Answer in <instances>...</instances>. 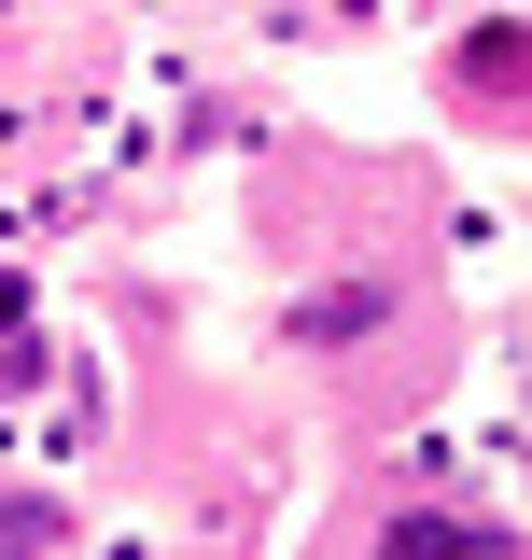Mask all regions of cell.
Here are the masks:
<instances>
[{"instance_id":"cell-1","label":"cell","mask_w":532,"mask_h":560,"mask_svg":"<svg viewBox=\"0 0 532 560\" xmlns=\"http://www.w3.org/2000/svg\"><path fill=\"white\" fill-rule=\"evenodd\" d=\"M393 560H505V547H490V533H449V518H406Z\"/></svg>"},{"instance_id":"cell-2","label":"cell","mask_w":532,"mask_h":560,"mask_svg":"<svg viewBox=\"0 0 532 560\" xmlns=\"http://www.w3.org/2000/svg\"><path fill=\"white\" fill-rule=\"evenodd\" d=\"M14 547H43V518H0V560H14Z\"/></svg>"}]
</instances>
